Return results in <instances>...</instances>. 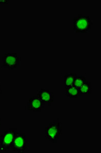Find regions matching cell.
I'll return each instance as SVG.
<instances>
[{"label": "cell", "mask_w": 101, "mask_h": 153, "mask_svg": "<svg viewBox=\"0 0 101 153\" xmlns=\"http://www.w3.org/2000/svg\"><path fill=\"white\" fill-rule=\"evenodd\" d=\"M86 81V76L82 75H77L74 82L73 85L79 88Z\"/></svg>", "instance_id": "cell-11"}, {"label": "cell", "mask_w": 101, "mask_h": 153, "mask_svg": "<svg viewBox=\"0 0 101 153\" xmlns=\"http://www.w3.org/2000/svg\"><path fill=\"white\" fill-rule=\"evenodd\" d=\"M61 135V123L59 119L49 123L45 127V137L51 143H57Z\"/></svg>", "instance_id": "cell-2"}, {"label": "cell", "mask_w": 101, "mask_h": 153, "mask_svg": "<svg viewBox=\"0 0 101 153\" xmlns=\"http://www.w3.org/2000/svg\"><path fill=\"white\" fill-rule=\"evenodd\" d=\"M9 1H6V0H2V1H0V4H8L9 3Z\"/></svg>", "instance_id": "cell-12"}, {"label": "cell", "mask_w": 101, "mask_h": 153, "mask_svg": "<svg viewBox=\"0 0 101 153\" xmlns=\"http://www.w3.org/2000/svg\"><path fill=\"white\" fill-rule=\"evenodd\" d=\"M46 104L37 96L30 97L27 104V110L34 112H41L45 108Z\"/></svg>", "instance_id": "cell-6"}, {"label": "cell", "mask_w": 101, "mask_h": 153, "mask_svg": "<svg viewBox=\"0 0 101 153\" xmlns=\"http://www.w3.org/2000/svg\"><path fill=\"white\" fill-rule=\"evenodd\" d=\"M1 119H0V127H1Z\"/></svg>", "instance_id": "cell-14"}, {"label": "cell", "mask_w": 101, "mask_h": 153, "mask_svg": "<svg viewBox=\"0 0 101 153\" xmlns=\"http://www.w3.org/2000/svg\"><path fill=\"white\" fill-rule=\"evenodd\" d=\"M77 76V75L75 73H69L64 74L63 77H64V80L65 87H69L73 85L74 82Z\"/></svg>", "instance_id": "cell-9"}, {"label": "cell", "mask_w": 101, "mask_h": 153, "mask_svg": "<svg viewBox=\"0 0 101 153\" xmlns=\"http://www.w3.org/2000/svg\"><path fill=\"white\" fill-rule=\"evenodd\" d=\"M2 94V90L1 89V86L0 85V94Z\"/></svg>", "instance_id": "cell-13"}, {"label": "cell", "mask_w": 101, "mask_h": 153, "mask_svg": "<svg viewBox=\"0 0 101 153\" xmlns=\"http://www.w3.org/2000/svg\"><path fill=\"white\" fill-rule=\"evenodd\" d=\"M20 58L16 53H7L2 58L3 65L1 68L8 70H15L21 63Z\"/></svg>", "instance_id": "cell-5"}, {"label": "cell", "mask_w": 101, "mask_h": 153, "mask_svg": "<svg viewBox=\"0 0 101 153\" xmlns=\"http://www.w3.org/2000/svg\"><path fill=\"white\" fill-rule=\"evenodd\" d=\"M16 129H9L5 131L3 134L0 136V151L2 152H8L10 151L15 137L18 132Z\"/></svg>", "instance_id": "cell-3"}, {"label": "cell", "mask_w": 101, "mask_h": 153, "mask_svg": "<svg viewBox=\"0 0 101 153\" xmlns=\"http://www.w3.org/2000/svg\"><path fill=\"white\" fill-rule=\"evenodd\" d=\"M93 22L89 16L78 14L73 19V30L75 33H86L90 31Z\"/></svg>", "instance_id": "cell-1"}, {"label": "cell", "mask_w": 101, "mask_h": 153, "mask_svg": "<svg viewBox=\"0 0 101 153\" xmlns=\"http://www.w3.org/2000/svg\"><path fill=\"white\" fill-rule=\"evenodd\" d=\"M37 96L48 106H50L54 101L53 92L45 88L40 89L37 93Z\"/></svg>", "instance_id": "cell-7"}, {"label": "cell", "mask_w": 101, "mask_h": 153, "mask_svg": "<svg viewBox=\"0 0 101 153\" xmlns=\"http://www.w3.org/2000/svg\"><path fill=\"white\" fill-rule=\"evenodd\" d=\"M28 139L26 134L18 131L12 144L11 150L17 153H25L28 148Z\"/></svg>", "instance_id": "cell-4"}, {"label": "cell", "mask_w": 101, "mask_h": 153, "mask_svg": "<svg viewBox=\"0 0 101 153\" xmlns=\"http://www.w3.org/2000/svg\"><path fill=\"white\" fill-rule=\"evenodd\" d=\"M65 94L67 97L71 99L81 98L82 96L79 88L74 85L65 87Z\"/></svg>", "instance_id": "cell-8"}, {"label": "cell", "mask_w": 101, "mask_h": 153, "mask_svg": "<svg viewBox=\"0 0 101 153\" xmlns=\"http://www.w3.org/2000/svg\"><path fill=\"white\" fill-rule=\"evenodd\" d=\"M80 92L82 94H91V82L86 81L79 88Z\"/></svg>", "instance_id": "cell-10"}]
</instances>
